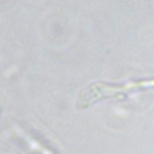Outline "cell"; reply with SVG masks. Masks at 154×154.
<instances>
[{
	"label": "cell",
	"instance_id": "6da1fadb",
	"mask_svg": "<svg viewBox=\"0 0 154 154\" xmlns=\"http://www.w3.org/2000/svg\"><path fill=\"white\" fill-rule=\"evenodd\" d=\"M154 87V78L152 79H144L140 82H129L123 85H108L106 83H94L89 85L87 89H84L77 101V106L79 108H85L89 107L90 105L97 102L101 99L105 97H122L125 94L144 89V88H150Z\"/></svg>",
	"mask_w": 154,
	"mask_h": 154
},
{
	"label": "cell",
	"instance_id": "7a4b0ae2",
	"mask_svg": "<svg viewBox=\"0 0 154 154\" xmlns=\"http://www.w3.org/2000/svg\"><path fill=\"white\" fill-rule=\"evenodd\" d=\"M22 136H23L24 140H26V142L29 143V146L31 147V149H34L36 153H38V154H55L52 149H49L48 147L43 146L40 141H37L36 138L31 137L26 132H22Z\"/></svg>",
	"mask_w": 154,
	"mask_h": 154
}]
</instances>
